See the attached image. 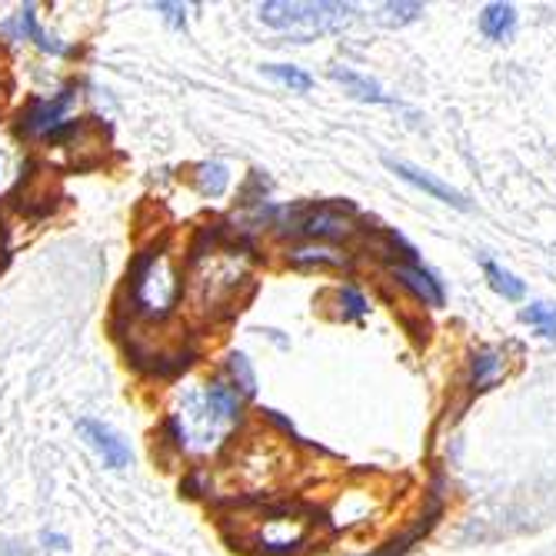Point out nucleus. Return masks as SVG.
<instances>
[{"label":"nucleus","instance_id":"nucleus-1","mask_svg":"<svg viewBox=\"0 0 556 556\" xmlns=\"http://www.w3.org/2000/svg\"><path fill=\"white\" fill-rule=\"evenodd\" d=\"M240 410H243L240 390H233V383L227 380H211L200 390L184 393L177 414L170 417V427L184 450L207 453L230 433V427L240 420Z\"/></svg>","mask_w":556,"mask_h":556},{"label":"nucleus","instance_id":"nucleus-2","mask_svg":"<svg viewBox=\"0 0 556 556\" xmlns=\"http://www.w3.org/2000/svg\"><path fill=\"white\" fill-rule=\"evenodd\" d=\"M353 14L357 11L350 4H327V0H320V4H300V0H293V4H287V0H267V4H261V21L274 30L290 34L296 43L343 30L346 24H353Z\"/></svg>","mask_w":556,"mask_h":556},{"label":"nucleus","instance_id":"nucleus-3","mask_svg":"<svg viewBox=\"0 0 556 556\" xmlns=\"http://www.w3.org/2000/svg\"><path fill=\"white\" fill-rule=\"evenodd\" d=\"M180 296L177 270L164 254H147L134 267V303L147 317H167Z\"/></svg>","mask_w":556,"mask_h":556},{"label":"nucleus","instance_id":"nucleus-4","mask_svg":"<svg viewBox=\"0 0 556 556\" xmlns=\"http://www.w3.org/2000/svg\"><path fill=\"white\" fill-rule=\"evenodd\" d=\"M307 540H311V517L293 514V510L270 514L267 520L257 523L254 533H250V543L261 546V553H267V556L296 553Z\"/></svg>","mask_w":556,"mask_h":556},{"label":"nucleus","instance_id":"nucleus-5","mask_svg":"<svg viewBox=\"0 0 556 556\" xmlns=\"http://www.w3.org/2000/svg\"><path fill=\"white\" fill-rule=\"evenodd\" d=\"M293 230L307 233L314 240H350L353 233H357V214H353L350 204L307 207V211H300V220Z\"/></svg>","mask_w":556,"mask_h":556},{"label":"nucleus","instance_id":"nucleus-6","mask_svg":"<svg viewBox=\"0 0 556 556\" xmlns=\"http://www.w3.org/2000/svg\"><path fill=\"white\" fill-rule=\"evenodd\" d=\"M383 164H387L400 180L414 184L417 190H424V193H430L433 200H440V204H450V207H457V211H470V200H467L460 190H453L450 184L437 180L433 174H427V170H420V167H414V164H407V161H393V157H387Z\"/></svg>","mask_w":556,"mask_h":556},{"label":"nucleus","instance_id":"nucleus-7","mask_svg":"<svg viewBox=\"0 0 556 556\" xmlns=\"http://www.w3.org/2000/svg\"><path fill=\"white\" fill-rule=\"evenodd\" d=\"M77 430H80V437L90 443V450L97 453V457L104 460V467L121 470V467L130 464V450H127V443H124L111 427L97 424V420H80Z\"/></svg>","mask_w":556,"mask_h":556},{"label":"nucleus","instance_id":"nucleus-8","mask_svg":"<svg viewBox=\"0 0 556 556\" xmlns=\"http://www.w3.org/2000/svg\"><path fill=\"white\" fill-rule=\"evenodd\" d=\"M390 274H393V280L400 287H407L424 303V307H443V287H440V280L430 270H424L417 261L414 264H393Z\"/></svg>","mask_w":556,"mask_h":556},{"label":"nucleus","instance_id":"nucleus-9","mask_svg":"<svg viewBox=\"0 0 556 556\" xmlns=\"http://www.w3.org/2000/svg\"><path fill=\"white\" fill-rule=\"evenodd\" d=\"M503 374H507V357H503L500 350L493 346H483L470 357V390L473 393H483L490 390Z\"/></svg>","mask_w":556,"mask_h":556},{"label":"nucleus","instance_id":"nucleus-10","mask_svg":"<svg viewBox=\"0 0 556 556\" xmlns=\"http://www.w3.org/2000/svg\"><path fill=\"white\" fill-rule=\"evenodd\" d=\"M71 93L74 90H64L58 100H43V104H34L30 114L24 117V130L27 134H54L61 127L64 111L71 108Z\"/></svg>","mask_w":556,"mask_h":556},{"label":"nucleus","instance_id":"nucleus-11","mask_svg":"<svg viewBox=\"0 0 556 556\" xmlns=\"http://www.w3.org/2000/svg\"><path fill=\"white\" fill-rule=\"evenodd\" d=\"M480 30L496 43H507L517 34V8L514 4H486L480 14Z\"/></svg>","mask_w":556,"mask_h":556},{"label":"nucleus","instance_id":"nucleus-12","mask_svg":"<svg viewBox=\"0 0 556 556\" xmlns=\"http://www.w3.org/2000/svg\"><path fill=\"white\" fill-rule=\"evenodd\" d=\"M333 77L357 97V100H367V104H390V97L380 90V84L377 80H370V77H364V74H357V71H350V67H333Z\"/></svg>","mask_w":556,"mask_h":556},{"label":"nucleus","instance_id":"nucleus-13","mask_svg":"<svg viewBox=\"0 0 556 556\" xmlns=\"http://www.w3.org/2000/svg\"><path fill=\"white\" fill-rule=\"evenodd\" d=\"M290 264L293 267H346V257L333 247H293L290 250Z\"/></svg>","mask_w":556,"mask_h":556},{"label":"nucleus","instance_id":"nucleus-14","mask_svg":"<svg viewBox=\"0 0 556 556\" xmlns=\"http://www.w3.org/2000/svg\"><path fill=\"white\" fill-rule=\"evenodd\" d=\"M483 274H486L490 287H493L503 300H520V296L527 293L523 280H517L510 270H503V267H500V264H493V261H486V264H483Z\"/></svg>","mask_w":556,"mask_h":556},{"label":"nucleus","instance_id":"nucleus-15","mask_svg":"<svg viewBox=\"0 0 556 556\" xmlns=\"http://www.w3.org/2000/svg\"><path fill=\"white\" fill-rule=\"evenodd\" d=\"M227 184H230V174H227L224 164L211 161V164H200V167H197V187H200V193L220 197V193L227 190Z\"/></svg>","mask_w":556,"mask_h":556},{"label":"nucleus","instance_id":"nucleus-16","mask_svg":"<svg viewBox=\"0 0 556 556\" xmlns=\"http://www.w3.org/2000/svg\"><path fill=\"white\" fill-rule=\"evenodd\" d=\"M264 74H267V77H274L277 84H283V87L296 90V93H307V90L314 87V77H311L307 71L290 67V64H267V67H264Z\"/></svg>","mask_w":556,"mask_h":556},{"label":"nucleus","instance_id":"nucleus-17","mask_svg":"<svg viewBox=\"0 0 556 556\" xmlns=\"http://www.w3.org/2000/svg\"><path fill=\"white\" fill-rule=\"evenodd\" d=\"M523 320H527L530 327H536L543 337L556 340V307H553V303H543V300L530 303V307L523 311Z\"/></svg>","mask_w":556,"mask_h":556},{"label":"nucleus","instance_id":"nucleus-18","mask_svg":"<svg viewBox=\"0 0 556 556\" xmlns=\"http://www.w3.org/2000/svg\"><path fill=\"white\" fill-rule=\"evenodd\" d=\"M337 300H340V307H343V320H357V317L370 314V300L357 287H340Z\"/></svg>","mask_w":556,"mask_h":556},{"label":"nucleus","instance_id":"nucleus-19","mask_svg":"<svg viewBox=\"0 0 556 556\" xmlns=\"http://www.w3.org/2000/svg\"><path fill=\"white\" fill-rule=\"evenodd\" d=\"M420 14H424V4H383L380 8V24L403 27V24H414Z\"/></svg>","mask_w":556,"mask_h":556},{"label":"nucleus","instance_id":"nucleus-20","mask_svg":"<svg viewBox=\"0 0 556 556\" xmlns=\"http://www.w3.org/2000/svg\"><path fill=\"white\" fill-rule=\"evenodd\" d=\"M230 377H233V390L240 387V393H254L257 390V380H254V370H250V364H247V357L243 353H230Z\"/></svg>","mask_w":556,"mask_h":556},{"label":"nucleus","instance_id":"nucleus-21","mask_svg":"<svg viewBox=\"0 0 556 556\" xmlns=\"http://www.w3.org/2000/svg\"><path fill=\"white\" fill-rule=\"evenodd\" d=\"M17 24H21V30H24V34H30V37L37 40V47H40V50H54V54H64V47H61L54 37H47V34L37 27V21H34V8H24V11H21V17H17Z\"/></svg>","mask_w":556,"mask_h":556},{"label":"nucleus","instance_id":"nucleus-22","mask_svg":"<svg viewBox=\"0 0 556 556\" xmlns=\"http://www.w3.org/2000/svg\"><path fill=\"white\" fill-rule=\"evenodd\" d=\"M157 11L167 14V21L174 27H187V14H184V4H157Z\"/></svg>","mask_w":556,"mask_h":556}]
</instances>
